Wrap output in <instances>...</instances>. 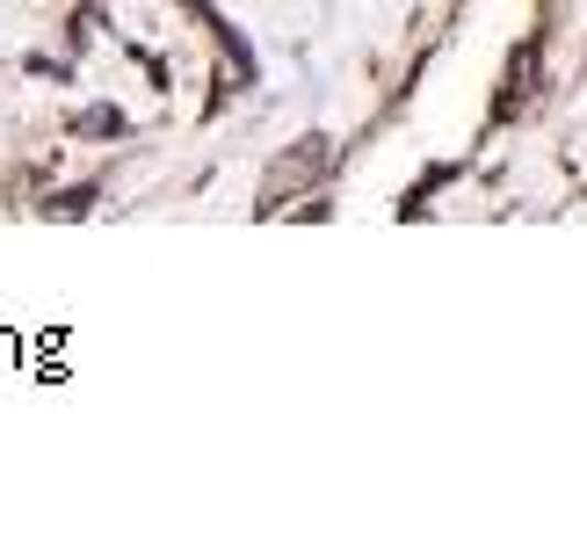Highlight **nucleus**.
<instances>
[{
	"label": "nucleus",
	"instance_id": "f257e3e1",
	"mask_svg": "<svg viewBox=\"0 0 587 558\" xmlns=\"http://www.w3.org/2000/svg\"><path fill=\"white\" fill-rule=\"evenodd\" d=\"M327 167H334V139L327 131H305L291 153L269 160V175H261V210H283L291 196H305L312 182H327Z\"/></svg>",
	"mask_w": 587,
	"mask_h": 558
},
{
	"label": "nucleus",
	"instance_id": "f03ea898",
	"mask_svg": "<svg viewBox=\"0 0 587 558\" xmlns=\"http://www.w3.org/2000/svg\"><path fill=\"white\" fill-rule=\"evenodd\" d=\"M536 73H544V44H522L515 58H508V80H501V95H493V117H515V109H530V95H536Z\"/></svg>",
	"mask_w": 587,
	"mask_h": 558
},
{
	"label": "nucleus",
	"instance_id": "7ed1b4c3",
	"mask_svg": "<svg viewBox=\"0 0 587 558\" xmlns=\"http://www.w3.org/2000/svg\"><path fill=\"white\" fill-rule=\"evenodd\" d=\"M73 131H80V139H117L123 117H117V109H80V117H73Z\"/></svg>",
	"mask_w": 587,
	"mask_h": 558
},
{
	"label": "nucleus",
	"instance_id": "20e7f679",
	"mask_svg": "<svg viewBox=\"0 0 587 558\" xmlns=\"http://www.w3.org/2000/svg\"><path fill=\"white\" fill-rule=\"evenodd\" d=\"M87 204H95V189H73V196H58V204H52V210H58V218H80V210H87Z\"/></svg>",
	"mask_w": 587,
	"mask_h": 558
}]
</instances>
